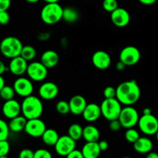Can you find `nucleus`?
Instances as JSON below:
<instances>
[{
    "instance_id": "nucleus-2",
    "label": "nucleus",
    "mask_w": 158,
    "mask_h": 158,
    "mask_svg": "<svg viewBox=\"0 0 158 158\" xmlns=\"http://www.w3.org/2000/svg\"><path fill=\"white\" fill-rule=\"evenodd\" d=\"M43 111V106L40 98L30 95L24 97L21 103V112L27 120L40 118Z\"/></svg>"
},
{
    "instance_id": "nucleus-18",
    "label": "nucleus",
    "mask_w": 158,
    "mask_h": 158,
    "mask_svg": "<svg viewBox=\"0 0 158 158\" xmlns=\"http://www.w3.org/2000/svg\"><path fill=\"white\" fill-rule=\"evenodd\" d=\"M82 117L86 121L88 122H94L99 119V117L102 115L101 112L100 106L94 103H87L83 113H82Z\"/></svg>"
},
{
    "instance_id": "nucleus-39",
    "label": "nucleus",
    "mask_w": 158,
    "mask_h": 158,
    "mask_svg": "<svg viewBox=\"0 0 158 158\" xmlns=\"http://www.w3.org/2000/svg\"><path fill=\"white\" fill-rule=\"evenodd\" d=\"M108 127L112 131H119L121 129V127H122V125H121L119 120L118 119H116V120H110Z\"/></svg>"
},
{
    "instance_id": "nucleus-40",
    "label": "nucleus",
    "mask_w": 158,
    "mask_h": 158,
    "mask_svg": "<svg viewBox=\"0 0 158 158\" xmlns=\"http://www.w3.org/2000/svg\"><path fill=\"white\" fill-rule=\"evenodd\" d=\"M66 158H84V156L81 151L74 149V151H71L70 154H68L66 156Z\"/></svg>"
},
{
    "instance_id": "nucleus-28",
    "label": "nucleus",
    "mask_w": 158,
    "mask_h": 158,
    "mask_svg": "<svg viewBox=\"0 0 158 158\" xmlns=\"http://www.w3.org/2000/svg\"><path fill=\"white\" fill-rule=\"evenodd\" d=\"M36 55H37V50L32 46H23V49L20 52V56L23 57L27 62L33 60L36 57Z\"/></svg>"
},
{
    "instance_id": "nucleus-43",
    "label": "nucleus",
    "mask_w": 158,
    "mask_h": 158,
    "mask_svg": "<svg viewBox=\"0 0 158 158\" xmlns=\"http://www.w3.org/2000/svg\"><path fill=\"white\" fill-rule=\"evenodd\" d=\"M7 70H9V68L4 64V63L2 60H0V75H2Z\"/></svg>"
},
{
    "instance_id": "nucleus-10",
    "label": "nucleus",
    "mask_w": 158,
    "mask_h": 158,
    "mask_svg": "<svg viewBox=\"0 0 158 158\" xmlns=\"http://www.w3.org/2000/svg\"><path fill=\"white\" fill-rule=\"evenodd\" d=\"M55 151L58 155L66 157L68 154L76 148V141L68 135H64L59 137L54 145Z\"/></svg>"
},
{
    "instance_id": "nucleus-37",
    "label": "nucleus",
    "mask_w": 158,
    "mask_h": 158,
    "mask_svg": "<svg viewBox=\"0 0 158 158\" xmlns=\"http://www.w3.org/2000/svg\"><path fill=\"white\" fill-rule=\"evenodd\" d=\"M10 20V15L7 11H2L0 12V25L5 26L9 23Z\"/></svg>"
},
{
    "instance_id": "nucleus-26",
    "label": "nucleus",
    "mask_w": 158,
    "mask_h": 158,
    "mask_svg": "<svg viewBox=\"0 0 158 158\" xmlns=\"http://www.w3.org/2000/svg\"><path fill=\"white\" fill-rule=\"evenodd\" d=\"M79 19V13L77 9L73 7H66L63 9L62 19L66 23H74Z\"/></svg>"
},
{
    "instance_id": "nucleus-3",
    "label": "nucleus",
    "mask_w": 158,
    "mask_h": 158,
    "mask_svg": "<svg viewBox=\"0 0 158 158\" xmlns=\"http://www.w3.org/2000/svg\"><path fill=\"white\" fill-rule=\"evenodd\" d=\"M23 44L15 36H7L0 43V52L6 58L12 59L20 56Z\"/></svg>"
},
{
    "instance_id": "nucleus-52",
    "label": "nucleus",
    "mask_w": 158,
    "mask_h": 158,
    "mask_svg": "<svg viewBox=\"0 0 158 158\" xmlns=\"http://www.w3.org/2000/svg\"><path fill=\"white\" fill-rule=\"evenodd\" d=\"M0 158H9V157H7V155H6V156H1Z\"/></svg>"
},
{
    "instance_id": "nucleus-50",
    "label": "nucleus",
    "mask_w": 158,
    "mask_h": 158,
    "mask_svg": "<svg viewBox=\"0 0 158 158\" xmlns=\"http://www.w3.org/2000/svg\"><path fill=\"white\" fill-rule=\"evenodd\" d=\"M26 1L29 3H37L40 0H26Z\"/></svg>"
},
{
    "instance_id": "nucleus-15",
    "label": "nucleus",
    "mask_w": 158,
    "mask_h": 158,
    "mask_svg": "<svg viewBox=\"0 0 158 158\" xmlns=\"http://www.w3.org/2000/svg\"><path fill=\"white\" fill-rule=\"evenodd\" d=\"M59 92L58 86L53 82L43 83L39 88V96L41 99L45 100H54Z\"/></svg>"
},
{
    "instance_id": "nucleus-21",
    "label": "nucleus",
    "mask_w": 158,
    "mask_h": 158,
    "mask_svg": "<svg viewBox=\"0 0 158 158\" xmlns=\"http://www.w3.org/2000/svg\"><path fill=\"white\" fill-rule=\"evenodd\" d=\"M40 62L47 69L55 67L59 62V56L57 52L54 50H46L42 54Z\"/></svg>"
},
{
    "instance_id": "nucleus-49",
    "label": "nucleus",
    "mask_w": 158,
    "mask_h": 158,
    "mask_svg": "<svg viewBox=\"0 0 158 158\" xmlns=\"http://www.w3.org/2000/svg\"><path fill=\"white\" fill-rule=\"evenodd\" d=\"M44 2H46V3H56L58 2L60 0H43Z\"/></svg>"
},
{
    "instance_id": "nucleus-13",
    "label": "nucleus",
    "mask_w": 158,
    "mask_h": 158,
    "mask_svg": "<svg viewBox=\"0 0 158 158\" xmlns=\"http://www.w3.org/2000/svg\"><path fill=\"white\" fill-rule=\"evenodd\" d=\"M111 20L117 27H125L129 23L130 15L126 9L118 7L111 12Z\"/></svg>"
},
{
    "instance_id": "nucleus-34",
    "label": "nucleus",
    "mask_w": 158,
    "mask_h": 158,
    "mask_svg": "<svg viewBox=\"0 0 158 158\" xmlns=\"http://www.w3.org/2000/svg\"><path fill=\"white\" fill-rule=\"evenodd\" d=\"M33 158H53L52 154L46 149H38L34 152Z\"/></svg>"
},
{
    "instance_id": "nucleus-25",
    "label": "nucleus",
    "mask_w": 158,
    "mask_h": 158,
    "mask_svg": "<svg viewBox=\"0 0 158 158\" xmlns=\"http://www.w3.org/2000/svg\"><path fill=\"white\" fill-rule=\"evenodd\" d=\"M41 137L42 140L45 144L50 147H54L60 137L58 135V133L55 130L48 128V129H46Z\"/></svg>"
},
{
    "instance_id": "nucleus-24",
    "label": "nucleus",
    "mask_w": 158,
    "mask_h": 158,
    "mask_svg": "<svg viewBox=\"0 0 158 158\" xmlns=\"http://www.w3.org/2000/svg\"><path fill=\"white\" fill-rule=\"evenodd\" d=\"M26 122H27V119L24 116L19 115L14 118L10 119V121L8 124L9 131L14 133H19L24 131Z\"/></svg>"
},
{
    "instance_id": "nucleus-30",
    "label": "nucleus",
    "mask_w": 158,
    "mask_h": 158,
    "mask_svg": "<svg viewBox=\"0 0 158 158\" xmlns=\"http://www.w3.org/2000/svg\"><path fill=\"white\" fill-rule=\"evenodd\" d=\"M125 138L129 143H134L139 138V134L133 127L129 128V129H126V131L125 133Z\"/></svg>"
},
{
    "instance_id": "nucleus-16",
    "label": "nucleus",
    "mask_w": 158,
    "mask_h": 158,
    "mask_svg": "<svg viewBox=\"0 0 158 158\" xmlns=\"http://www.w3.org/2000/svg\"><path fill=\"white\" fill-rule=\"evenodd\" d=\"M27 66V61L24 60L22 56H19L11 59V61L8 68H9V70L10 71L11 73L17 76V77H20V76L23 75L25 73H26Z\"/></svg>"
},
{
    "instance_id": "nucleus-46",
    "label": "nucleus",
    "mask_w": 158,
    "mask_h": 158,
    "mask_svg": "<svg viewBox=\"0 0 158 158\" xmlns=\"http://www.w3.org/2000/svg\"><path fill=\"white\" fill-rule=\"evenodd\" d=\"M146 158H158V154L156 152L150 151L148 154H147V157H146Z\"/></svg>"
},
{
    "instance_id": "nucleus-51",
    "label": "nucleus",
    "mask_w": 158,
    "mask_h": 158,
    "mask_svg": "<svg viewBox=\"0 0 158 158\" xmlns=\"http://www.w3.org/2000/svg\"><path fill=\"white\" fill-rule=\"evenodd\" d=\"M155 135H156V141L158 142V131H157V132L156 133V134H155Z\"/></svg>"
},
{
    "instance_id": "nucleus-44",
    "label": "nucleus",
    "mask_w": 158,
    "mask_h": 158,
    "mask_svg": "<svg viewBox=\"0 0 158 158\" xmlns=\"http://www.w3.org/2000/svg\"><path fill=\"white\" fill-rule=\"evenodd\" d=\"M141 4L145 5V6H151L154 4L157 0H138Z\"/></svg>"
},
{
    "instance_id": "nucleus-36",
    "label": "nucleus",
    "mask_w": 158,
    "mask_h": 158,
    "mask_svg": "<svg viewBox=\"0 0 158 158\" xmlns=\"http://www.w3.org/2000/svg\"><path fill=\"white\" fill-rule=\"evenodd\" d=\"M103 95L105 99H112L116 97V89L113 86H107L104 89Z\"/></svg>"
},
{
    "instance_id": "nucleus-47",
    "label": "nucleus",
    "mask_w": 158,
    "mask_h": 158,
    "mask_svg": "<svg viewBox=\"0 0 158 158\" xmlns=\"http://www.w3.org/2000/svg\"><path fill=\"white\" fill-rule=\"evenodd\" d=\"M5 86V80L3 79L2 76L0 75V90L2 89V88Z\"/></svg>"
},
{
    "instance_id": "nucleus-1",
    "label": "nucleus",
    "mask_w": 158,
    "mask_h": 158,
    "mask_svg": "<svg viewBox=\"0 0 158 158\" xmlns=\"http://www.w3.org/2000/svg\"><path fill=\"white\" fill-rule=\"evenodd\" d=\"M140 88L136 80H131L121 83L116 88V98L125 106L135 104L140 97Z\"/></svg>"
},
{
    "instance_id": "nucleus-23",
    "label": "nucleus",
    "mask_w": 158,
    "mask_h": 158,
    "mask_svg": "<svg viewBox=\"0 0 158 158\" xmlns=\"http://www.w3.org/2000/svg\"><path fill=\"white\" fill-rule=\"evenodd\" d=\"M82 137L86 142H98L100 138V133L96 127L88 125L83 128Z\"/></svg>"
},
{
    "instance_id": "nucleus-14",
    "label": "nucleus",
    "mask_w": 158,
    "mask_h": 158,
    "mask_svg": "<svg viewBox=\"0 0 158 158\" xmlns=\"http://www.w3.org/2000/svg\"><path fill=\"white\" fill-rule=\"evenodd\" d=\"M91 61L94 67L100 70H105L109 67L112 60L108 53L103 50H99L92 55Z\"/></svg>"
},
{
    "instance_id": "nucleus-19",
    "label": "nucleus",
    "mask_w": 158,
    "mask_h": 158,
    "mask_svg": "<svg viewBox=\"0 0 158 158\" xmlns=\"http://www.w3.org/2000/svg\"><path fill=\"white\" fill-rule=\"evenodd\" d=\"M68 103L70 106V113L74 115L82 114L87 105L85 98L81 95H75L72 97Z\"/></svg>"
},
{
    "instance_id": "nucleus-35",
    "label": "nucleus",
    "mask_w": 158,
    "mask_h": 158,
    "mask_svg": "<svg viewBox=\"0 0 158 158\" xmlns=\"http://www.w3.org/2000/svg\"><path fill=\"white\" fill-rule=\"evenodd\" d=\"M10 150V145L7 140H0V157L6 156L9 154Z\"/></svg>"
},
{
    "instance_id": "nucleus-17",
    "label": "nucleus",
    "mask_w": 158,
    "mask_h": 158,
    "mask_svg": "<svg viewBox=\"0 0 158 158\" xmlns=\"http://www.w3.org/2000/svg\"><path fill=\"white\" fill-rule=\"evenodd\" d=\"M2 111L3 115L6 118H14L20 115V112H21V104L14 99L7 100L3 104Z\"/></svg>"
},
{
    "instance_id": "nucleus-33",
    "label": "nucleus",
    "mask_w": 158,
    "mask_h": 158,
    "mask_svg": "<svg viewBox=\"0 0 158 158\" xmlns=\"http://www.w3.org/2000/svg\"><path fill=\"white\" fill-rule=\"evenodd\" d=\"M9 134V128L7 123L0 119V140H7Z\"/></svg>"
},
{
    "instance_id": "nucleus-45",
    "label": "nucleus",
    "mask_w": 158,
    "mask_h": 158,
    "mask_svg": "<svg viewBox=\"0 0 158 158\" xmlns=\"http://www.w3.org/2000/svg\"><path fill=\"white\" fill-rule=\"evenodd\" d=\"M125 64H124V63H122L121 61L118 62L116 65V69L119 71L123 70V69H125Z\"/></svg>"
},
{
    "instance_id": "nucleus-42",
    "label": "nucleus",
    "mask_w": 158,
    "mask_h": 158,
    "mask_svg": "<svg viewBox=\"0 0 158 158\" xmlns=\"http://www.w3.org/2000/svg\"><path fill=\"white\" fill-rule=\"evenodd\" d=\"M98 143H99V147L101 151H105L108 148V143L106 140H101V141L98 142Z\"/></svg>"
},
{
    "instance_id": "nucleus-7",
    "label": "nucleus",
    "mask_w": 158,
    "mask_h": 158,
    "mask_svg": "<svg viewBox=\"0 0 158 158\" xmlns=\"http://www.w3.org/2000/svg\"><path fill=\"white\" fill-rule=\"evenodd\" d=\"M143 134L147 136L155 135L158 131V119L153 114H143L137 123Z\"/></svg>"
},
{
    "instance_id": "nucleus-20",
    "label": "nucleus",
    "mask_w": 158,
    "mask_h": 158,
    "mask_svg": "<svg viewBox=\"0 0 158 158\" xmlns=\"http://www.w3.org/2000/svg\"><path fill=\"white\" fill-rule=\"evenodd\" d=\"M133 144L134 150L139 154H148L153 149V142L150 138L146 137H139Z\"/></svg>"
},
{
    "instance_id": "nucleus-48",
    "label": "nucleus",
    "mask_w": 158,
    "mask_h": 158,
    "mask_svg": "<svg viewBox=\"0 0 158 158\" xmlns=\"http://www.w3.org/2000/svg\"><path fill=\"white\" fill-rule=\"evenodd\" d=\"M151 114V110H150V108H144L143 110V114Z\"/></svg>"
},
{
    "instance_id": "nucleus-5",
    "label": "nucleus",
    "mask_w": 158,
    "mask_h": 158,
    "mask_svg": "<svg viewBox=\"0 0 158 158\" xmlns=\"http://www.w3.org/2000/svg\"><path fill=\"white\" fill-rule=\"evenodd\" d=\"M100 108L102 115L110 121L119 118L122 110V104L116 98L105 99L101 103Z\"/></svg>"
},
{
    "instance_id": "nucleus-8",
    "label": "nucleus",
    "mask_w": 158,
    "mask_h": 158,
    "mask_svg": "<svg viewBox=\"0 0 158 158\" xmlns=\"http://www.w3.org/2000/svg\"><path fill=\"white\" fill-rule=\"evenodd\" d=\"M141 54L138 48L133 46L124 47L119 53V61L125 64V66H133L139 61Z\"/></svg>"
},
{
    "instance_id": "nucleus-38",
    "label": "nucleus",
    "mask_w": 158,
    "mask_h": 158,
    "mask_svg": "<svg viewBox=\"0 0 158 158\" xmlns=\"http://www.w3.org/2000/svg\"><path fill=\"white\" fill-rule=\"evenodd\" d=\"M34 152L30 149H23L19 154V158H33Z\"/></svg>"
},
{
    "instance_id": "nucleus-29",
    "label": "nucleus",
    "mask_w": 158,
    "mask_h": 158,
    "mask_svg": "<svg viewBox=\"0 0 158 158\" xmlns=\"http://www.w3.org/2000/svg\"><path fill=\"white\" fill-rule=\"evenodd\" d=\"M15 94V93L13 87H11V86H6V85H5V86L2 88L1 90H0V97H1L3 100H5V101H7V100L13 99Z\"/></svg>"
},
{
    "instance_id": "nucleus-53",
    "label": "nucleus",
    "mask_w": 158,
    "mask_h": 158,
    "mask_svg": "<svg viewBox=\"0 0 158 158\" xmlns=\"http://www.w3.org/2000/svg\"><path fill=\"white\" fill-rule=\"evenodd\" d=\"M122 158H132V157H122Z\"/></svg>"
},
{
    "instance_id": "nucleus-22",
    "label": "nucleus",
    "mask_w": 158,
    "mask_h": 158,
    "mask_svg": "<svg viewBox=\"0 0 158 158\" xmlns=\"http://www.w3.org/2000/svg\"><path fill=\"white\" fill-rule=\"evenodd\" d=\"M81 151L84 158H98L102 152L98 142H86Z\"/></svg>"
},
{
    "instance_id": "nucleus-41",
    "label": "nucleus",
    "mask_w": 158,
    "mask_h": 158,
    "mask_svg": "<svg viewBox=\"0 0 158 158\" xmlns=\"http://www.w3.org/2000/svg\"><path fill=\"white\" fill-rule=\"evenodd\" d=\"M11 6V0H0V12L7 11Z\"/></svg>"
},
{
    "instance_id": "nucleus-27",
    "label": "nucleus",
    "mask_w": 158,
    "mask_h": 158,
    "mask_svg": "<svg viewBox=\"0 0 158 158\" xmlns=\"http://www.w3.org/2000/svg\"><path fill=\"white\" fill-rule=\"evenodd\" d=\"M68 134L70 137L74 140L75 141L80 140L82 137V134H83V128L78 123H73L69 127L68 131Z\"/></svg>"
},
{
    "instance_id": "nucleus-32",
    "label": "nucleus",
    "mask_w": 158,
    "mask_h": 158,
    "mask_svg": "<svg viewBox=\"0 0 158 158\" xmlns=\"http://www.w3.org/2000/svg\"><path fill=\"white\" fill-rule=\"evenodd\" d=\"M102 7L106 12H110L118 8L117 0H103L102 2Z\"/></svg>"
},
{
    "instance_id": "nucleus-11",
    "label": "nucleus",
    "mask_w": 158,
    "mask_h": 158,
    "mask_svg": "<svg viewBox=\"0 0 158 158\" xmlns=\"http://www.w3.org/2000/svg\"><path fill=\"white\" fill-rule=\"evenodd\" d=\"M46 124L40 118L27 120L24 131L32 137H41L46 131Z\"/></svg>"
},
{
    "instance_id": "nucleus-12",
    "label": "nucleus",
    "mask_w": 158,
    "mask_h": 158,
    "mask_svg": "<svg viewBox=\"0 0 158 158\" xmlns=\"http://www.w3.org/2000/svg\"><path fill=\"white\" fill-rule=\"evenodd\" d=\"M13 89L15 93L23 97L32 95L33 91V85L29 79L20 77L16 79L13 83Z\"/></svg>"
},
{
    "instance_id": "nucleus-31",
    "label": "nucleus",
    "mask_w": 158,
    "mask_h": 158,
    "mask_svg": "<svg viewBox=\"0 0 158 158\" xmlns=\"http://www.w3.org/2000/svg\"><path fill=\"white\" fill-rule=\"evenodd\" d=\"M56 110L60 114H68L70 113V106L69 103L65 100H60L58 101L56 104Z\"/></svg>"
},
{
    "instance_id": "nucleus-4",
    "label": "nucleus",
    "mask_w": 158,
    "mask_h": 158,
    "mask_svg": "<svg viewBox=\"0 0 158 158\" xmlns=\"http://www.w3.org/2000/svg\"><path fill=\"white\" fill-rule=\"evenodd\" d=\"M63 8L56 3H46L41 9L40 17L42 21L47 25H54L62 19Z\"/></svg>"
},
{
    "instance_id": "nucleus-6",
    "label": "nucleus",
    "mask_w": 158,
    "mask_h": 158,
    "mask_svg": "<svg viewBox=\"0 0 158 158\" xmlns=\"http://www.w3.org/2000/svg\"><path fill=\"white\" fill-rule=\"evenodd\" d=\"M139 114L137 110L132 106H125L122 108L118 120L120 122L122 127L129 129L136 126L139 121Z\"/></svg>"
},
{
    "instance_id": "nucleus-9",
    "label": "nucleus",
    "mask_w": 158,
    "mask_h": 158,
    "mask_svg": "<svg viewBox=\"0 0 158 158\" xmlns=\"http://www.w3.org/2000/svg\"><path fill=\"white\" fill-rule=\"evenodd\" d=\"M47 68L41 62H32L28 64L26 73L31 80L40 82L47 77Z\"/></svg>"
}]
</instances>
